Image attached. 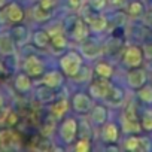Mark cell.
Masks as SVG:
<instances>
[{
    "label": "cell",
    "instance_id": "obj_1",
    "mask_svg": "<svg viewBox=\"0 0 152 152\" xmlns=\"http://www.w3.org/2000/svg\"><path fill=\"white\" fill-rule=\"evenodd\" d=\"M60 66L63 69V72L70 76V78H75L76 75L79 73L81 66H82V57L81 54H78L76 51H69L61 60H60Z\"/></svg>",
    "mask_w": 152,
    "mask_h": 152
},
{
    "label": "cell",
    "instance_id": "obj_2",
    "mask_svg": "<svg viewBox=\"0 0 152 152\" xmlns=\"http://www.w3.org/2000/svg\"><path fill=\"white\" fill-rule=\"evenodd\" d=\"M122 127L127 133H139L142 130L139 113H137V106L134 103H130L124 113H122Z\"/></svg>",
    "mask_w": 152,
    "mask_h": 152
},
{
    "label": "cell",
    "instance_id": "obj_3",
    "mask_svg": "<svg viewBox=\"0 0 152 152\" xmlns=\"http://www.w3.org/2000/svg\"><path fill=\"white\" fill-rule=\"evenodd\" d=\"M143 58H145L143 49H142L140 46L131 45V46H128V48L124 51L122 63H124V66H125V67H128V69L140 67V64L143 63Z\"/></svg>",
    "mask_w": 152,
    "mask_h": 152
},
{
    "label": "cell",
    "instance_id": "obj_4",
    "mask_svg": "<svg viewBox=\"0 0 152 152\" xmlns=\"http://www.w3.org/2000/svg\"><path fill=\"white\" fill-rule=\"evenodd\" d=\"M112 84L109 82V79L107 78H96V79H93V82H91V85H90V94H91V97H94V99H102V100H104L106 97H107V94L110 93V90H112Z\"/></svg>",
    "mask_w": 152,
    "mask_h": 152
},
{
    "label": "cell",
    "instance_id": "obj_5",
    "mask_svg": "<svg viewBox=\"0 0 152 152\" xmlns=\"http://www.w3.org/2000/svg\"><path fill=\"white\" fill-rule=\"evenodd\" d=\"M23 69H24V72L28 75V76H31V78H36V76H40V75H43V72H45V63L37 57V55H27L26 58H24V61H23Z\"/></svg>",
    "mask_w": 152,
    "mask_h": 152
},
{
    "label": "cell",
    "instance_id": "obj_6",
    "mask_svg": "<svg viewBox=\"0 0 152 152\" xmlns=\"http://www.w3.org/2000/svg\"><path fill=\"white\" fill-rule=\"evenodd\" d=\"M2 14H3L5 21L11 24H20L24 20V9L17 2H11L9 5H5Z\"/></svg>",
    "mask_w": 152,
    "mask_h": 152
},
{
    "label": "cell",
    "instance_id": "obj_7",
    "mask_svg": "<svg viewBox=\"0 0 152 152\" xmlns=\"http://www.w3.org/2000/svg\"><path fill=\"white\" fill-rule=\"evenodd\" d=\"M78 134V122L75 118H67L63 121L61 127H60V136L63 139L64 143H72L76 139Z\"/></svg>",
    "mask_w": 152,
    "mask_h": 152
},
{
    "label": "cell",
    "instance_id": "obj_8",
    "mask_svg": "<svg viewBox=\"0 0 152 152\" xmlns=\"http://www.w3.org/2000/svg\"><path fill=\"white\" fill-rule=\"evenodd\" d=\"M72 106L78 113H87L91 110L94 103H93V99L87 96L85 93H76L72 99Z\"/></svg>",
    "mask_w": 152,
    "mask_h": 152
},
{
    "label": "cell",
    "instance_id": "obj_9",
    "mask_svg": "<svg viewBox=\"0 0 152 152\" xmlns=\"http://www.w3.org/2000/svg\"><path fill=\"white\" fill-rule=\"evenodd\" d=\"M99 11H96V9H93L91 8V12L90 14H87L85 15V21H87V24L90 26V28L93 30V31H97V33H100V31H103L104 28H106V26H107V21H106V18L104 17H102L100 14H97Z\"/></svg>",
    "mask_w": 152,
    "mask_h": 152
},
{
    "label": "cell",
    "instance_id": "obj_10",
    "mask_svg": "<svg viewBox=\"0 0 152 152\" xmlns=\"http://www.w3.org/2000/svg\"><path fill=\"white\" fill-rule=\"evenodd\" d=\"M127 81H128V85L131 88H136L139 90L140 87H143L146 84V72L143 69H139V67H133L128 73H127Z\"/></svg>",
    "mask_w": 152,
    "mask_h": 152
},
{
    "label": "cell",
    "instance_id": "obj_11",
    "mask_svg": "<svg viewBox=\"0 0 152 152\" xmlns=\"http://www.w3.org/2000/svg\"><path fill=\"white\" fill-rule=\"evenodd\" d=\"M17 143H18V134L11 128H3L0 130V146H2V149H14L17 148Z\"/></svg>",
    "mask_w": 152,
    "mask_h": 152
},
{
    "label": "cell",
    "instance_id": "obj_12",
    "mask_svg": "<svg viewBox=\"0 0 152 152\" xmlns=\"http://www.w3.org/2000/svg\"><path fill=\"white\" fill-rule=\"evenodd\" d=\"M124 148L127 151H148L151 148V143H149V139L146 137L131 136L124 142Z\"/></svg>",
    "mask_w": 152,
    "mask_h": 152
},
{
    "label": "cell",
    "instance_id": "obj_13",
    "mask_svg": "<svg viewBox=\"0 0 152 152\" xmlns=\"http://www.w3.org/2000/svg\"><path fill=\"white\" fill-rule=\"evenodd\" d=\"M48 33H49L51 43H52V46H54V48H58V49L66 48V45H67V37H66L64 30L61 28V26L49 28V30H48Z\"/></svg>",
    "mask_w": 152,
    "mask_h": 152
},
{
    "label": "cell",
    "instance_id": "obj_14",
    "mask_svg": "<svg viewBox=\"0 0 152 152\" xmlns=\"http://www.w3.org/2000/svg\"><path fill=\"white\" fill-rule=\"evenodd\" d=\"M88 34H90V26L87 24V21L85 20H78L76 24H75V27H73V30H72L73 39L78 40V42H82L88 37Z\"/></svg>",
    "mask_w": 152,
    "mask_h": 152
},
{
    "label": "cell",
    "instance_id": "obj_15",
    "mask_svg": "<svg viewBox=\"0 0 152 152\" xmlns=\"http://www.w3.org/2000/svg\"><path fill=\"white\" fill-rule=\"evenodd\" d=\"M102 139L106 143H115L119 139V127L113 122H109L102 130Z\"/></svg>",
    "mask_w": 152,
    "mask_h": 152
},
{
    "label": "cell",
    "instance_id": "obj_16",
    "mask_svg": "<svg viewBox=\"0 0 152 152\" xmlns=\"http://www.w3.org/2000/svg\"><path fill=\"white\" fill-rule=\"evenodd\" d=\"M63 81H64V78H63L61 72H58V70H51L43 75V84L51 88H58L63 84Z\"/></svg>",
    "mask_w": 152,
    "mask_h": 152
},
{
    "label": "cell",
    "instance_id": "obj_17",
    "mask_svg": "<svg viewBox=\"0 0 152 152\" xmlns=\"http://www.w3.org/2000/svg\"><path fill=\"white\" fill-rule=\"evenodd\" d=\"M15 90L20 93H27L31 88V76H28L26 72L24 73H18L15 76V81H14Z\"/></svg>",
    "mask_w": 152,
    "mask_h": 152
},
{
    "label": "cell",
    "instance_id": "obj_18",
    "mask_svg": "<svg viewBox=\"0 0 152 152\" xmlns=\"http://www.w3.org/2000/svg\"><path fill=\"white\" fill-rule=\"evenodd\" d=\"M107 119V109L103 104H94L91 107V121L97 125H103Z\"/></svg>",
    "mask_w": 152,
    "mask_h": 152
},
{
    "label": "cell",
    "instance_id": "obj_19",
    "mask_svg": "<svg viewBox=\"0 0 152 152\" xmlns=\"http://www.w3.org/2000/svg\"><path fill=\"white\" fill-rule=\"evenodd\" d=\"M15 52V40L11 34H0V54L12 55Z\"/></svg>",
    "mask_w": 152,
    "mask_h": 152
},
{
    "label": "cell",
    "instance_id": "obj_20",
    "mask_svg": "<svg viewBox=\"0 0 152 152\" xmlns=\"http://www.w3.org/2000/svg\"><path fill=\"white\" fill-rule=\"evenodd\" d=\"M125 12L131 18H139L140 15L145 14V5L139 2V0H134V2H130L125 5Z\"/></svg>",
    "mask_w": 152,
    "mask_h": 152
},
{
    "label": "cell",
    "instance_id": "obj_21",
    "mask_svg": "<svg viewBox=\"0 0 152 152\" xmlns=\"http://www.w3.org/2000/svg\"><path fill=\"white\" fill-rule=\"evenodd\" d=\"M36 97L42 103H49V102H52L55 99V94H54V91H52L51 87H48V85L43 84L42 87H37L36 88Z\"/></svg>",
    "mask_w": 152,
    "mask_h": 152
},
{
    "label": "cell",
    "instance_id": "obj_22",
    "mask_svg": "<svg viewBox=\"0 0 152 152\" xmlns=\"http://www.w3.org/2000/svg\"><path fill=\"white\" fill-rule=\"evenodd\" d=\"M12 39L15 40V45H23V43H26V40H27V37H28V31H27V28L24 27V26H21V23L20 24H15V27L12 28Z\"/></svg>",
    "mask_w": 152,
    "mask_h": 152
},
{
    "label": "cell",
    "instance_id": "obj_23",
    "mask_svg": "<svg viewBox=\"0 0 152 152\" xmlns=\"http://www.w3.org/2000/svg\"><path fill=\"white\" fill-rule=\"evenodd\" d=\"M33 18L39 23H43V21H48L52 18V9H46L43 8L40 3H37L34 8H33Z\"/></svg>",
    "mask_w": 152,
    "mask_h": 152
},
{
    "label": "cell",
    "instance_id": "obj_24",
    "mask_svg": "<svg viewBox=\"0 0 152 152\" xmlns=\"http://www.w3.org/2000/svg\"><path fill=\"white\" fill-rule=\"evenodd\" d=\"M67 110H69V102H67L66 99H61V100L54 102V104H52V107H51V112H52L54 118H57V119L63 118Z\"/></svg>",
    "mask_w": 152,
    "mask_h": 152
},
{
    "label": "cell",
    "instance_id": "obj_25",
    "mask_svg": "<svg viewBox=\"0 0 152 152\" xmlns=\"http://www.w3.org/2000/svg\"><path fill=\"white\" fill-rule=\"evenodd\" d=\"M33 42L36 46L39 48H46L49 43H51V37H49V33L46 30H37L34 34H33Z\"/></svg>",
    "mask_w": 152,
    "mask_h": 152
},
{
    "label": "cell",
    "instance_id": "obj_26",
    "mask_svg": "<svg viewBox=\"0 0 152 152\" xmlns=\"http://www.w3.org/2000/svg\"><path fill=\"white\" fill-rule=\"evenodd\" d=\"M100 52H102V48H100L97 43L87 42V43H84V45H82V55H84V57H88V58H96Z\"/></svg>",
    "mask_w": 152,
    "mask_h": 152
},
{
    "label": "cell",
    "instance_id": "obj_27",
    "mask_svg": "<svg viewBox=\"0 0 152 152\" xmlns=\"http://www.w3.org/2000/svg\"><path fill=\"white\" fill-rule=\"evenodd\" d=\"M94 72H96L97 76H100V78H107V79L113 75V69H112V66L107 64V63H104V61L99 63V64L96 66Z\"/></svg>",
    "mask_w": 152,
    "mask_h": 152
},
{
    "label": "cell",
    "instance_id": "obj_28",
    "mask_svg": "<svg viewBox=\"0 0 152 152\" xmlns=\"http://www.w3.org/2000/svg\"><path fill=\"white\" fill-rule=\"evenodd\" d=\"M137 96L143 103H148V104L152 103V85L145 84L143 87H140L139 91H137Z\"/></svg>",
    "mask_w": 152,
    "mask_h": 152
},
{
    "label": "cell",
    "instance_id": "obj_29",
    "mask_svg": "<svg viewBox=\"0 0 152 152\" xmlns=\"http://www.w3.org/2000/svg\"><path fill=\"white\" fill-rule=\"evenodd\" d=\"M122 99H124V93H122L119 88L112 87L110 93L107 94V97H106L104 100H106V102H109V103H112V104H116V103H121V102H122Z\"/></svg>",
    "mask_w": 152,
    "mask_h": 152
},
{
    "label": "cell",
    "instance_id": "obj_30",
    "mask_svg": "<svg viewBox=\"0 0 152 152\" xmlns=\"http://www.w3.org/2000/svg\"><path fill=\"white\" fill-rule=\"evenodd\" d=\"M140 125L143 130L146 131H152V110H146L143 112L142 115V121H140Z\"/></svg>",
    "mask_w": 152,
    "mask_h": 152
},
{
    "label": "cell",
    "instance_id": "obj_31",
    "mask_svg": "<svg viewBox=\"0 0 152 152\" xmlns=\"http://www.w3.org/2000/svg\"><path fill=\"white\" fill-rule=\"evenodd\" d=\"M90 148H91V143H90L88 137H79V140L75 145L76 152H87V151H90Z\"/></svg>",
    "mask_w": 152,
    "mask_h": 152
},
{
    "label": "cell",
    "instance_id": "obj_32",
    "mask_svg": "<svg viewBox=\"0 0 152 152\" xmlns=\"http://www.w3.org/2000/svg\"><path fill=\"white\" fill-rule=\"evenodd\" d=\"M18 113H15V112H12V110H9L8 112V115H6V119H5V124L8 125V127H14L17 122H18Z\"/></svg>",
    "mask_w": 152,
    "mask_h": 152
},
{
    "label": "cell",
    "instance_id": "obj_33",
    "mask_svg": "<svg viewBox=\"0 0 152 152\" xmlns=\"http://www.w3.org/2000/svg\"><path fill=\"white\" fill-rule=\"evenodd\" d=\"M88 128H90V125H88L85 121H82V122L78 125L79 136H81V137H88V139H90V136H91V130H88Z\"/></svg>",
    "mask_w": 152,
    "mask_h": 152
},
{
    "label": "cell",
    "instance_id": "obj_34",
    "mask_svg": "<svg viewBox=\"0 0 152 152\" xmlns=\"http://www.w3.org/2000/svg\"><path fill=\"white\" fill-rule=\"evenodd\" d=\"M91 3V8L96 9V11H102L104 8V5L107 3V0H90Z\"/></svg>",
    "mask_w": 152,
    "mask_h": 152
},
{
    "label": "cell",
    "instance_id": "obj_35",
    "mask_svg": "<svg viewBox=\"0 0 152 152\" xmlns=\"http://www.w3.org/2000/svg\"><path fill=\"white\" fill-rule=\"evenodd\" d=\"M143 54H145V58L148 60H152V43H146L143 48Z\"/></svg>",
    "mask_w": 152,
    "mask_h": 152
},
{
    "label": "cell",
    "instance_id": "obj_36",
    "mask_svg": "<svg viewBox=\"0 0 152 152\" xmlns=\"http://www.w3.org/2000/svg\"><path fill=\"white\" fill-rule=\"evenodd\" d=\"M39 3L46 9H54V6L57 5V0H40Z\"/></svg>",
    "mask_w": 152,
    "mask_h": 152
},
{
    "label": "cell",
    "instance_id": "obj_37",
    "mask_svg": "<svg viewBox=\"0 0 152 152\" xmlns=\"http://www.w3.org/2000/svg\"><path fill=\"white\" fill-rule=\"evenodd\" d=\"M143 23L145 26H148L149 28H152V11H148L143 17Z\"/></svg>",
    "mask_w": 152,
    "mask_h": 152
},
{
    "label": "cell",
    "instance_id": "obj_38",
    "mask_svg": "<svg viewBox=\"0 0 152 152\" xmlns=\"http://www.w3.org/2000/svg\"><path fill=\"white\" fill-rule=\"evenodd\" d=\"M109 5L113 8H124L127 5V0H109Z\"/></svg>",
    "mask_w": 152,
    "mask_h": 152
},
{
    "label": "cell",
    "instance_id": "obj_39",
    "mask_svg": "<svg viewBox=\"0 0 152 152\" xmlns=\"http://www.w3.org/2000/svg\"><path fill=\"white\" fill-rule=\"evenodd\" d=\"M85 2V0H69V5L73 8V9H76V8H79V6H82V3Z\"/></svg>",
    "mask_w": 152,
    "mask_h": 152
},
{
    "label": "cell",
    "instance_id": "obj_40",
    "mask_svg": "<svg viewBox=\"0 0 152 152\" xmlns=\"http://www.w3.org/2000/svg\"><path fill=\"white\" fill-rule=\"evenodd\" d=\"M3 104H5V100H3V97H2V96H0V109L3 107Z\"/></svg>",
    "mask_w": 152,
    "mask_h": 152
},
{
    "label": "cell",
    "instance_id": "obj_41",
    "mask_svg": "<svg viewBox=\"0 0 152 152\" xmlns=\"http://www.w3.org/2000/svg\"><path fill=\"white\" fill-rule=\"evenodd\" d=\"M6 2H8V0H0V8H3L6 5Z\"/></svg>",
    "mask_w": 152,
    "mask_h": 152
},
{
    "label": "cell",
    "instance_id": "obj_42",
    "mask_svg": "<svg viewBox=\"0 0 152 152\" xmlns=\"http://www.w3.org/2000/svg\"><path fill=\"white\" fill-rule=\"evenodd\" d=\"M0 149H2V146H0Z\"/></svg>",
    "mask_w": 152,
    "mask_h": 152
}]
</instances>
